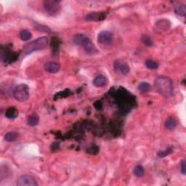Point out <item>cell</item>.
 <instances>
[{
  "label": "cell",
  "instance_id": "cell-24",
  "mask_svg": "<svg viewBox=\"0 0 186 186\" xmlns=\"http://www.w3.org/2000/svg\"><path fill=\"white\" fill-rule=\"evenodd\" d=\"M186 161L185 159L181 161L180 162V171L183 175H185L186 174Z\"/></svg>",
  "mask_w": 186,
  "mask_h": 186
},
{
  "label": "cell",
  "instance_id": "cell-21",
  "mask_svg": "<svg viewBox=\"0 0 186 186\" xmlns=\"http://www.w3.org/2000/svg\"><path fill=\"white\" fill-rule=\"evenodd\" d=\"M134 174L137 178H141L144 174V168L141 165H137L133 170Z\"/></svg>",
  "mask_w": 186,
  "mask_h": 186
},
{
  "label": "cell",
  "instance_id": "cell-16",
  "mask_svg": "<svg viewBox=\"0 0 186 186\" xmlns=\"http://www.w3.org/2000/svg\"><path fill=\"white\" fill-rule=\"evenodd\" d=\"M20 38H21V40L23 41H28L31 39L32 34L28 30H22L21 32H20Z\"/></svg>",
  "mask_w": 186,
  "mask_h": 186
},
{
  "label": "cell",
  "instance_id": "cell-8",
  "mask_svg": "<svg viewBox=\"0 0 186 186\" xmlns=\"http://www.w3.org/2000/svg\"><path fill=\"white\" fill-rule=\"evenodd\" d=\"M17 185L18 186H37L36 180L30 175H22L17 179Z\"/></svg>",
  "mask_w": 186,
  "mask_h": 186
},
{
  "label": "cell",
  "instance_id": "cell-5",
  "mask_svg": "<svg viewBox=\"0 0 186 186\" xmlns=\"http://www.w3.org/2000/svg\"><path fill=\"white\" fill-rule=\"evenodd\" d=\"M44 9L50 15H55L60 10V2L55 0H47L44 2Z\"/></svg>",
  "mask_w": 186,
  "mask_h": 186
},
{
  "label": "cell",
  "instance_id": "cell-15",
  "mask_svg": "<svg viewBox=\"0 0 186 186\" xmlns=\"http://www.w3.org/2000/svg\"><path fill=\"white\" fill-rule=\"evenodd\" d=\"M17 137H18V133L15 132H10L4 135V141L7 142H13L16 141Z\"/></svg>",
  "mask_w": 186,
  "mask_h": 186
},
{
  "label": "cell",
  "instance_id": "cell-12",
  "mask_svg": "<svg viewBox=\"0 0 186 186\" xmlns=\"http://www.w3.org/2000/svg\"><path fill=\"white\" fill-rule=\"evenodd\" d=\"M17 115H18V111L15 107H10V108H7L5 113L6 117L10 119H15L17 117Z\"/></svg>",
  "mask_w": 186,
  "mask_h": 186
},
{
  "label": "cell",
  "instance_id": "cell-23",
  "mask_svg": "<svg viewBox=\"0 0 186 186\" xmlns=\"http://www.w3.org/2000/svg\"><path fill=\"white\" fill-rule=\"evenodd\" d=\"M172 152V149L171 148H167L166 150H162V151H159L158 153V155L159 156H160L161 158H163V157H165L166 156H167L168 154H169L170 153Z\"/></svg>",
  "mask_w": 186,
  "mask_h": 186
},
{
  "label": "cell",
  "instance_id": "cell-20",
  "mask_svg": "<svg viewBox=\"0 0 186 186\" xmlns=\"http://www.w3.org/2000/svg\"><path fill=\"white\" fill-rule=\"evenodd\" d=\"M175 12L180 16L185 17L186 15V8L185 4H180L178 6H177L175 8Z\"/></svg>",
  "mask_w": 186,
  "mask_h": 186
},
{
  "label": "cell",
  "instance_id": "cell-6",
  "mask_svg": "<svg viewBox=\"0 0 186 186\" xmlns=\"http://www.w3.org/2000/svg\"><path fill=\"white\" fill-rule=\"evenodd\" d=\"M113 34L108 31H103L100 32L98 36V43L103 45H110L113 42Z\"/></svg>",
  "mask_w": 186,
  "mask_h": 186
},
{
  "label": "cell",
  "instance_id": "cell-11",
  "mask_svg": "<svg viewBox=\"0 0 186 186\" xmlns=\"http://www.w3.org/2000/svg\"><path fill=\"white\" fill-rule=\"evenodd\" d=\"M108 79L106 76L104 75H98L93 79V84L94 86L97 87H104L108 84Z\"/></svg>",
  "mask_w": 186,
  "mask_h": 186
},
{
  "label": "cell",
  "instance_id": "cell-17",
  "mask_svg": "<svg viewBox=\"0 0 186 186\" xmlns=\"http://www.w3.org/2000/svg\"><path fill=\"white\" fill-rule=\"evenodd\" d=\"M177 123L173 118H169L165 122V127L169 130H173L176 127Z\"/></svg>",
  "mask_w": 186,
  "mask_h": 186
},
{
  "label": "cell",
  "instance_id": "cell-7",
  "mask_svg": "<svg viewBox=\"0 0 186 186\" xmlns=\"http://www.w3.org/2000/svg\"><path fill=\"white\" fill-rule=\"evenodd\" d=\"M113 68H114L116 71L121 74H123V75H127L130 71L129 65L125 61L121 60V59H119V60L115 61L114 64H113Z\"/></svg>",
  "mask_w": 186,
  "mask_h": 186
},
{
  "label": "cell",
  "instance_id": "cell-22",
  "mask_svg": "<svg viewBox=\"0 0 186 186\" xmlns=\"http://www.w3.org/2000/svg\"><path fill=\"white\" fill-rule=\"evenodd\" d=\"M145 66L150 70H156L159 68L158 63L155 62L154 60H150V59H148V60L145 61Z\"/></svg>",
  "mask_w": 186,
  "mask_h": 186
},
{
  "label": "cell",
  "instance_id": "cell-13",
  "mask_svg": "<svg viewBox=\"0 0 186 186\" xmlns=\"http://www.w3.org/2000/svg\"><path fill=\"white\" fill-rule=\"evenodd\" d=\"M170 26V22L167 21V20H161L157 22L156 26H157V31L159 30H167L169 28Z\"/></svg>",
  "mask_w": 186,
  "mask_h": 186
},
{
  "label": "cell",
  "instance_id": "cell-1",
  "mask_svg": "<svg viewBox=\"0 0 186 186\" xmlns=\"http://www.w3.org/2000/svg\"><path fill=\"white\" fill-rule=\"evenodd\" d=\"M155 86L159 93L165 98H169L173 95V83L169 78L165 76H160L155 80Z\"/></svg>",
  "mask_w": 186,
  "mask_h": 186
},
{
  "label": "cell",
  "instance_id": "cell-19",
  "mask_svg": "<svg viewBox=\"0 0 186 186\" xmlns=\"http://www.w3.org/2000/svg\"><path fill=\"white\" fill-rule=\"evenodd\" d=\"M141 41L147 47H152L154 45L152 39L148 34H143L141 36Z\"/></svg>",
  "mask_w": 186,
  "mask_h": 186
},
{
  "label": "cell",
  "instance_id": "cell-2",
  "mask_svg": "<svg viewBox=\"0 0 186 186\" xmlns=\"http://www.w3.org/2000/svg\"><path fill=\"white\" fill-rule=\"evenodd\" d=\"M74 42L76 45L83 46L85 52L89 55L98 53V50L91 39L84 34H76L74 37Z\"/></svg>",
  "mask_w": 186,
  "mask_h": 186
},
{
  "label": "cell",
  "instance_id": "cell-9",
  "mask_svg": "<svg viewBox=\"0 0 186 186\" xmlns=\"http://www.w3.org/2000/svg\"><path fill=\"white\" fill-rule=\"evenodd\" d=\"M45 69L50 74H55L60 71V65L56 62H48L45 63Z\"/></svg>",
  "mask_w": 186,
  "mask_h": 186
},
{
  "label": "cell",
  "instance_id": "cell-18",
  "mask_svg": "<svg viewBox=\"0 0 186 186\" xmlns=\"http://www.w3.org/2000/svg\"><path fill=\"white\" fill-rule=\"evenodd\" d=\"M150 89H151V86L147 82H141L138 85V89L141 93H148L150 90Z\"/></svg>",
  "mask_w": 186,
  "mask_h": 186
},
{
  "label": "cell",
  "instance_id": "cell-10",
  "mask_svg": "<svg viewBox=\"0 0 186 186\" xmlns=\"http://www.w3.org/2000/svg\"><path fill=\"white\" fill-rule=\"evenodd\" d=\"M106 18V14L103 12H93L85 16V19L89 21H100Z\"/></svg>",
  "mask_w": 186,
  "mask_h": 186
},
{
  "label": "cell",
  "instance_id": "cell-3",
  "mask_svg": "<svg viewBox=\"0 0 186 186\" xmlns=\"http://www.w3.org/2000/svg\"><path fill=\"white\" fill-rule=\"evenodd\" d=\"M48 42L49 41L46 36L39 37L34 41L26 44L23 47V51L26 55H27L31 53L32 52L37 51V50L45 49L47 47Z\"/></svg>",
  "mask_w": 186,
  "mask_h": 186
},
{
  "label": "cell",
  "instance_id": "cell-14",
  "mask_svg": "<svg viewBox=\"0 0 186 186\" xmlns=\"http://www.w3.org/2000/svg\"><path fill=\"white\" fill-rule=\"evenodd\" d=\"M39 118L36 114H32L29 116L27 119V123L29 126H34L39 124Z\"/></svg>",
  "mask_w": 186,
  "mask_h": 186
},
{
  "label": "cell",
  "instance_id": "cell-4",
  "mask_svg": "<svg viewBox=\"0 0 186 186\" xmlns=\"http://www.w3.org/2000/svg\"><path fill=\"white\" fill-rule=\"evenodd\" d=\"M13 96L17 101L24 102L29 98V89L28 85L22 84L17 86L13 92Z\"/></svg>",
  "mask_w": 186,
  "mask_h": 186
}]
</instances>
